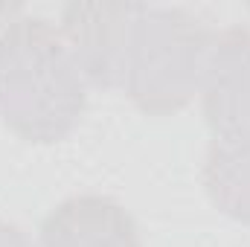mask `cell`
Listing matches in <instances>:
<instances>
[{
    "label": "cell",
    "mask_w": 250,
    "mask_h": 247,
    "mask_svg": "<svg viewBox=\"0 0 250 247\" xmlns=\"http://www.w3.org/2000/svg\"><path fill=\"white\" fill-rule=\"evenodd\" d=\"M0 247H32V245L23 236V230H18L15 224H3L0 221Z\"/></svg>",
    "instance_id": "8992f818"
},
{
    "label": "cell",
    "mask_w": 250,
    "mask_h": 247,
    "mask_svg": "<svg viewBox=\"0 0 250 247\" xmlns=\"http://www.w3.org/2000/svg\"><path fill=\"white\" fill-rule=\"evenodd\" d=\"M212 35L178 6L102 3L84 35L90 84L125 90L148 117L178 114L201 87Z\"/></svg>",
    "instance_id": "6da1fadb"
},
{
    "label": "cell",
    "mask_w": 250,
    "mask_h": 247,
    "mask_svg": "<svg viewBox=\"0 0 250 247\" xmlns=\"http://www.w3.org/2000/svg\"><path fill=\"white\" fill-rule=\"evenodd\" d=\"M198 93L215 143H250V26L212 35Z\"/></svg>",
    "instance_id": "3957f363"
},
{
    "label": "cell",
    "mask_w": 250,
    "mask_h": 247,
    "mask_svg": "<svg viewBox=\"0 0 250 247\" xmlns=\"http://www.w3.org/2000/svg\"><path fill=\"white\" fill-rule=\"evenodd\" d=\"M41 247H143L140 230L120 201L108 195H73L41 221Z\"/></svg>",
    "instance_id": "277c9868"
},
{
    "label": "cell",
    "mask_w": 250,
    "mask_h": 247,
    "mask_svg": "<svg viewBox=\"0 0 250 247\" xmlns=\"http://www.w3.org/2000/svg\"><path fill=\"white\" fill-rule=\"evenodd\" d=\"M87 79L62 26L18 15L0 26V123L26 143H59L87 108Z\"/></svg>",
    "instance_id": "7a4b0ae2"
},
{
    "label": "cell",
    "mask_w": 250,
    "mask_h": 247,
    "mask_svg": "<svg viewBox=\"0 0 250 247\" xmlns=\"http://www.w3.org/2000/svg\"><path fill=\"white\" fill-rule=\"evenodd\" d=\"M204 189L209 201L230 215L250 227V143H209L204 157Z\"/></svg>",
    "instance_id": "5b68a950"
},
{
    "label": "cell",
    "mask_w": 250,
    "mask_h": 247,
    "mask_svg": "<svg viewBox=\"0 0 250 247\" xmlns=\"http://www.w3.org/2000/svg\"><path fill=\"white\" fill-rule=\"evenodd\" d=\"M248 12H250V6H248Z\"/></svg>",
    "instance_id": "52a82bcc"
}]
</instances>
